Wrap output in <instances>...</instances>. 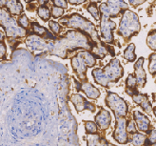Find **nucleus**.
Here are the masks:
<instances>
[{
    "instance_id": "f257e3e1",
    "label": "nucleus",
    "mask_w": 156,
    "mask_h": 146,
    "mask_svg": "<svg viewBox=\"0 0 156 146\" xmlns=\"http://www.w3.org/2000/svg\"><path fill=\"white\" fill-rule=\"evenodd\" d=\"M95 44L87 34L78 30H69L66 34L58 35L54 40L48 42L46 53L67 59L69 57V53L75 51L87 50L91 52Z\"/></svg>"
},
{
    "instance_id": "f03ea898",
    "label": "nucleus",
    "mask_w": 156,
    "mask_h": 146,
    "mask_svg": "<svg viewBox=\"0 0 156 146\" xmlns=\"http://www.w3.org/2000/svg\"><path fill=\"white\" fill-rule=\"evenodd\" d=\"M124 68L119 59L112 58L104 68H96L91 71L95 83L102 87H108L112 83H117L124 75Z\"/></svg>"
},
{
    "instance_id": "7ed1b4c3",
    "label": "nucleus",
    "mask_w": 156,
    "mask_h": 146,
    "mask_svg": "<svg viewBox=\"0 0 156 146\" xmlns=\"http://www.w3.org/2000/svg\"><path fill=\"white\" fill-rule=\"evenodd\" d=\"M59 24L63 27L81 31V32L87 34L90 37V39L95 43H99L102 41L94 24H92V22L85 18L79 13H74L72 14L65 15L63 17H60Z\"/></svg>"
},
{
    "instance_id": "20e7f679",
    "label": "nucleus",
    "mask_w": 156,
    "mask_h": 146,
    "mask_svg": "<svg viewBox=\"0 0 156 146\" xmlns=\"http://www.w3.org/2000/svg\"><path fill=\"white\" fill-rule=\"evenodd\" d=\"M0 26L4 29L8 41L11 45L17 44V39L24 38L27 35V31L22 29L15 18L5 8H0Z\"/></svg>"
},
{
    "instance_id": "39448f33",
    "label": "nucleus",
    "mask_w": 156,
    "mask_h": 146,
    "mask_svg": "<svg viewBox=\"0 0 156 146\" xmlns=\"http://www.w3.org/2000/svg\"><path fill=\"white\" fill-rule=\"evenodd\" d=\"M72 68L80 82L88 81V68H92L96 64V58L90 51L80 50L71 58Z\"/></svg>"
},
{
    "instance_id": "423d86ee",
    "label": "nucleus",
    "mask_w": 156,
    "mask_h": 146,
    "mask_svg": "<svg viewBox=\"0 0 156 146\" xmlns=\"http://www.w3.org/2000/svg\"><path fill=\"white\" fill-rule=\"evenodd\" d=\"M141 30V24L138 14L129 9L122 13L117 35L123 37L125 41H129L131 37L137 35Z\"/></svg>"
},
{
    "instance_id": "0eeeda50",
    "label": "nucleus",
    "mask_w": 156,
    "mask_h": 146,
    "mask_svg": "<svg viewBox=\"0 0 156 146\" xmlns=\"http://www.w3.org/2000/svg\"><path fill=\"white\" fill-rule=\"evenodd\" d=\"M105 102L108 108L114 113L115 119L126 118L129 111V107L127 102L124 100V98L120 97L116 93H113V92H108Z\"/></svg>"
},
{
    "instance_id": "6e6552de",
    "label": "nucleus",
    "mask_w": 156,
    "mask_h": 146,
    "mask_svg": "<svg viewBox=\"0 0 156 146\" xmlns=\"http://www.w3.org/2000/svg\"><path fill=\"white\" fill-rule=\"evenodd\" d=\"M99 11L101 15H106L110 18H116L129 9V5L124 0H107L106 3H100Z\"/></svg>"
},
{
    "instance_id": "1a4fd4ad",
    "label": "nucleus",
    "mask_w": 156,
    "mask_h": 146,
    "mask_svg": "<svg viewBox=\"0 0 156 146\" xmlns=\"http://www.w3.org/2000/svg\"><path fill=\"white\" fill-rule=\"evenodd\" d=\"M116 29V23L108 16L101 15L100 20V33L101 40L106 44H115L113 31Z\"/></svg>"
},
{
    "instance_id": "9d476101",
    "label": "nucleus",
    "mask_w": 156,
    "mask_h": 146,
    "mask_svg": "<svg viewBox=\"0 0 156 146\" xmlns=\"http://www.w3.org/2000/svg\"><path fill=\"white\" fill-rule=\"evenodd\" d=\"M115 129L112 134L113 139L120 144H127L129 140V133L127 131V119L126 118H116Z\"/></svg>"
},
{
    "instance_id": "9b49d317",
    "label": "nucleus",
    "mask_w": 156,
    "mask_h": 146,
    "mask_svg": "<svg viewBox=\"0 0 156 146\" xmlns=\"http://www.w3.org/2000/svg\"><path fill=\"white\" fill-rule=\"evenodd\" d=\"M71 101L74 105L77 112H82L84 110H89L90 112H95V105L90 101L87 100L80 94H73L71 97Z\"/></svg>"
},
{
    "instance_id": "f8f14e48",
    "label": "nucleus",
    "mask_w": 156,
    "mask_h": 146,
    "mask_svg": "<svg viewBox=\"0 0 156 146\" xmlns=\"http://www.w3.org/2000/svg\"><path fill=\"white\" fill-rule=\"evenodd\" d=\"M133 120L135 121L136 127L139 131L143 133H150V127H151V120L149 119L145 114L140 112L138 110L133 111Z\"/></svg>"
},
{
    "instance_id": "ddd939ff",
    "label": "nucleus",
    "mask_w": 156,
    "mask_h": 146,
    "mask_svg": "<svg viewBox=\"0 0 156 146\" xmlns=\"http://www.w3.org/2000/svg\"><path fill=\"white\" fill-rule=\"evenodd\" d=\"M94 121H95L97 127L101 130V131H106V130H108L111 126V122H112L111 113L104 108H101L100 111L95 116Z\"/></svg>"
},
{
    "instance_id": "4468645a",
    "label": "nucleus",
    "mask_w": 156,
    "mask_h": 146,
    "mask_svg": "<svg viewBox=\"0 0 156 146\" xmlns=\"http://www.w3.org/2000/svg\"><path fill=\"white\" fill-rule=\"evenodd\" d=\"M144 61H145L144 57H139L136 60V62L134 63V74L133 75L136 78L138 87H141V88H143L147 83V74L143 68Z\"/></svg>"
},
{
    "instance_id": "2eb2a0df",
    "label": "nucleus",
    "mask_w": 156,
    "mask_h": 146,
    "mask_svg": "<svg viewBox=\"0 0 156 146\" xmlns=\"http://www.w3.org/2000/svg\"><path fill=\"white\" fill-rule=\"evenodd\" d=\"M30 32L36 35L37 36H40V37L44 38L45 40H48V41L54 40L56 38V36L51 32H50L48 29L41 26L40 24H38L37 22L30 23Z\"/></svg>"
},
{
    "instance_id": "dca6fc26",
    "label": "nucleus",
    "mask_w": 156,
    "mask_h": 146,
    "mask_svg": "<svg viewBox=\"0 0 156 146\" xmlns=\"http://www.w3.org/2000/svg\"><path fill=\"white\" fill-rule=\"evenodd\" d=\"M132 97V100H133L136 104H138L141 108L147 112V114L151 113L152 111V105L151 102L150 101L149 97L146 94H142V93H139V92H136L134 95L131 96Z\"/></svg>"
},
{
    "instance_id": "f3484780",
    "label": "nucleus",
    "mask_w": 156,
    "mask_h": 146,
    "mask_svg": "<svg viewBox=\"0 0 156 146\" xmlns=\"http://www.w3.org/2000/svg\"><path fill=\"white\" fill-rule=\"evenodd\" d=\"M80 91L83 92V93L86 95L88 98L90 99H97L100 97V91L92 85L91 83H90L89 81H85V82H81V88Z\"/></svg>"
},
{
    "instance_id": "a211bd4d",
    "label": "nucleus",
    "mask_w": 156,
    "mask_h": 146,
    "mask_svg": "<svg viewBox=\"0 0 156 146\" xmlns=\"http://www.w3.org/2000/svg\"><path fill=\"white\" fill-rule=\"evenodd\" d=\"M5 9L13 16H19L23 13L24 7L19 0H7V4Z\"/></svg>"
},
{
    "instance_id": "6ab92c4d",
    "label": "nucleus",
    "mask_w": 156,
    "mask_h": 146,
    "mask_svg": "<svg viewBox=\"0 0 156 146\" xmlns=\"http://www.w3.org/2000/svg\"><path fill=\"white\" fill-rule=\"evenodd\" d=\"M138 85H137V81L133 74H129V76L126 79V88H125V92L129 95L132 96L134 95L136 92H138Z\"/></svg>"
},
{
    "instance_id": "aec40b11",
    "label": "nucleus",
    "mask_w": 156,
    "mask_h": 146,
    "mask_svg": "<svg viewBox=\"0 0 156 146\" xmlns=\"http://www.w3.org/2000/svg\"><path fill=\"white\" fill-rule=\"evenodd\" d=\"M91 53H93V56L95 57L96 59H100V60L104 59L106 57V56L108 55L107 44L103 41L96 43L94 47H93Z\"/></svg>"
},
{
    "instance_id": "412c9836",
    "label": "nucleus",
    "mask_w": 156,
    "mask_h": 146,
    "mask_svg": "<svg viewBox=\"0 0 156 146\" xmlns=\"http://www.w3.org/2000/svg\"><path fill=\"white\" fill-rule=\"evenodd\" d=\"M87 144L88 146H95V145H103V144H110L105 139L101 137L97 133L94 134H88L87 136Z\"/></svg>"
},
{
    "instance_id": "4be33fe9",
    "label": "nucleus",
    "mask_w": 156,
    "mask_h": 146,
    "mask_svg": "<svg viewBox=\"0 0 156 146\" xmlns=\"http://www.w3.org/2000/svg\"><path fill=\"white\" fill-rule=\"evenodd\" d=\"M147 137L146 135H143V134L138 133V132L130 134V137H129V141L135 146L145 145L146 141H147Z\"/></svg>"
},
{
    "instance_id": "5701e85b",
    "label": "nucleus",
    "mask_w": 156,
    "mask_h": 146,
    "mask_svg": "<svg viewBox=\"0 0 156 146\" xmlns=\"http://www.w3.org/2000/svg\"><path fill=\"white\" fill-rule=\"evenodd\" d=\"M124 59H126L129 62H134L136 60V55H135V45L133 43H130L128 45V47L125 49L123 53Z\"/></svg>"
},
{
    "instance_id": "b1692460",
    "label": "nucleus",
    "mask_w": 156,
    "mask_h": 146,
    "mask_svg": "<svg viewBox=\"0 0 156 146\" xmlns=\"http://www.w3.org/2000/svg\"><path fill=\"white\" fill-rule=\"evenodd\" d=\"M37 14L44 22L50 21L51 17V12L47 5H39V7L37 8Z\"/></svg>"
},
{
    "instance_id": "393cba45",
    "label": "nucleus",
    "mask_w": 156,
    "mask_h": 146,
    "mask_svg": "<svg viewBox=\"0 0 156 146\" xmlns=\"http://www.w3.org/2000/svg\"><path fill=\"white\" fill-rule=\"evenodd\" d=\"M97 3H92L90 2L88 7H87V11L92 15V17L94 18L96 21H99L101 18V14H100V11H99V8L96 5Z\"/></svg>"
},
{
    "instance_id": "a878e982",
    "label": "nucleus",
    "mask_w": 156,
    "mask_h": 146,
    "mask_svg": "<svg viewBox=\"0 0 156 146\" xmlns=\"http://www.w3.org/2000/svg\"><path fill=\"white\" fill-rule=\"evenodd\" d=\"M17 22H18V25L22 28L27 31V33L30 31V22L28 18V16L25 13H22L20 14L19 16L17 17Z\"/></svg>"
},
{
    "instance_id": "bb28decb",
    "label": "nucleus",
    "mask_w": 156,
    "mask_h": 146,
    "mask_svg": "<svg viewBox=\"0 0 156 146\" xmlns=\"http://www.w3.org/2000/svg\"><path fill=\"white\" fill-rule=\"evenodd\" d=\"M49 27H50L51 32L55 36L60 35L62 30H63V26L60 25L59 22H56L55 20H50L49 21Z\"/></svg>"
},
{
    "instance_id": "cd10ccee",
    "label": "nucleus",
    "mask_w": 156,
    "mask_h": 146,
    "mask_svg": "<svg viewBox=\"0 0 156 146\" xmlns=\"http://www.w3.org/2000/svg\"><path fill=\"white\" fill-rule=\"evenodd\" d=\"M147 43L151 50L156 51V30H152L150 32L147 38Z\"/></svg>"
},
{
    "instance_id": "c85d7f7f",
    "label": "nucleus",
    "mask_w": 156,
    "mask_h": 146,
    "mask_svg": "<svg viewBox=\"0 0 156 146\" xmlns=\"http://www.w3.org/2000/svg\"><path fill=\"white\" fill-rule=\"evenodd\" d=\"M85 123V130H86V133L87 134H94L97 133V125L95 123V121H90V120H87V121H84Z\"/></svg>"
},
{
    "instance_id": "c756f323",
    "label": "nucleus",
    "mask_w": 156,
    "mask_h": 146,
    "mask_svg": "<svg viewBox=\"0 0 156 146\" xmlns=\"http://www.w3.org/2000/svg\"><path fill=\"white\" fill-rule=\"evenodd\" d=\"M51 12V17L56 19V18H60L61 16H63L65 10L63 9V8H61V7H57V6L53 5Z\"/></svg>"
},
{
    "instance_id": "7c9ffc66",
    "label": "nucleus",
    "mask_w": 156,
    "mask_h": 146,
    "mask_svg": "<svg viewBox=\"0 0 156 146\" xmlns=\"http://www.w3.org/2000/svg\"><path fill=\"white\" fill-rule=\"evenodd\" d=\"M149 71L152 75H156V53H151L150 56Z\"/></svg>"
},
{
    "instance_id": "2f4dec72",
    "label": "nucleus",
    "mask_w": 156,
    "mask_h": 146,
    "mask_svg": "<svg viewBox=\"0 0 156 146\" xmlns=\"http://www.w3.org/2000/svg\"><path fill=\"white\" fill-rule=\"evenodd\" d=\"M147 135H149V137H147L145 145L156 144V130H151L150 133L147 134Z\"/></svg>"
},
{
    "instance_id": "473e14b6",
    "label": "nucleus",
    "mask_w": 156,
    "mask_h": 146,
    "mask_svg": "<svg viewBox=\"0 0 156 146\" xmlns=\"http://www.w3.org/2000/svg\"><path fill=\"white\" fill-rule=\"evenodd\" d=\"M127 131L129 134L137 132V127H136V124H135L134 120L130 119V120L127 121Z\"/></svg>"
},
{
    "instance_id": "72a5a7b5",
    "label": "nucleus",
    "mask_w": 156,
    "mask_h": 146,
    "mask_svg": "<svg viewBox=\"0 0 156 146\" xmlns=\"http://www.w3.org/2000/svg\"><path fill=\"white\" fill-rule=\"evenodd\" d=\"M7 56V46L4 41H0V59H6Z\"/></svg>"
},
{
    "instance_id": "f704fd0d",
    "label": "nucleus",
    "mask_w": 156,
    "mask_h": 146,
    "mask_svg": "<svg viewBox=\"0 0 156 146\" xmlns=\"http://www.w3.org/2000/svg\"><path fill=\"white\" fill-rule=\"evenodd\" d=\"M52 2V4L54 6H57V7H61L63 8V9H67L68 8V2L67 0H51Z\"/></svg>"
},
{
    "instance_id": "c9c22d12",
    "label": "nucleus",
    "mask_w": 156,
    "mask_h": 146,
    "mask_svg": "<svg viewBox=\"0 0 156 146\" xmlns=\"http://www.w3.org/2000/svg\"><path fill=\"white\" fill-rule=\"evenodd\" d=\"M129 4L132 6V7H139L140 5H142V4H144L147 0H129Z\"/></svg>"
},
{
    "instance_id": "e433bc0d",
    "label": "nucleus",
    "mask_w": 156,
    "mask_h": 146,
    "mask_svg": "<svg viewBox=\"0 0 156 146\" xmlns=\"http://www.w3.org/2000/svg\"><path fill=\"white\" fill-rule=\"evenodd\" d=\"M87 0H68V2L72 5H80V4H83L85 3Z\"/></svg>"
},
{
    "instance_id": "4c0bfd02",
    "label": "nucleus",
    "mask_w": 156,
    "mask_h": 146,
    "mask_svg": "<svg viewBox=\"0 0 156 146\" xmlns=\"http://www.w3.org/2000/svg\"><path fill=\"white\" fill-rule=\"evenodd\" d=\"M27 10H28L29 12H34V11L37 10V9H36V5H35L34 3H28Z\"/></svg>"
},
{
    "instance_id": "58836bf2",
    "label": "nucleus",
    "mask_w": 156,
    "mask_h": 146,
    "mask_svg": "<svg viewBox=\"0 0 156 146\" xmlns=\"http://www.w3.org/2000/svg\"><path fill=\"white\" fill-rule=\"evenodd\" d=\"M107 50H108V53H111L112 57H114L115 56V52H114V48L112 46H110L108 44H107Z\"/></svg>"
},
{
    "instance_id": "ea45409f",
    "label": "nucleus",
    "mask_w": 156,
    "mask_h": 146,
    "mask_svg": "<svg viewBox=\"0 0 156 146\" xmlns=\"http://www.w3.org/2000/svg\"><path fill=\"white\" fill-rule=\"evenodd\" d=\"M37 1H38L39 5H47L49 3L50 0H37Z\"/></svg>"
},
{
    "instance_id": "a19ab883",
    "label": "nucleus",
    "mask_w": 156,
    "mask_h": 146,
    "mask_svg": "<svg viewBox=\"0 0 156 146\" xmlns=\"http://www.w3.org/2000/svg\"><path fill=\"white\" fill-rule=\"evenodd\" d=\"M7 4V0H0V8H5Z\"/></svg>"
},
{
    "instance_id": "79ce46f5",
    "label": "nucleus",
    "mask_w": 156,
    "mask_h": 146,
    "mask_svg": "<svg viewBox=\"0 0 156 146\" xmlns=\"http://www.w3.org/2000/svg\"><path fill=\"white\" fill-rule=\"evenodd\" d=\"M4 39H5V35L2 31L0 30V41H4Z\"/></svg>"
},
{
    "instance_id": "37998d69",
    "label": "nucleus",
    "mask_w": 156,
    "mask_h": 146,
    "mask_svg": "<svg viewBox=\"0 0 156 146\" xmlns=\"http://www.w3.org/2000/svg\"><path fill=\"white\" fill-rule=\"evenodd\" d=\"M90 1L92 3H102L103 0H90Z\"/></svg>"
},
{
    "instance_id": "c03bdc74",
    "label": "nucleus",
    "mask_w": 156,
    "mask_h": 146,
    "mask_svg": "<svg viewBox=\"0 0 156 146\" xmlns=\"http://www.w3.org/2000/svg\"><path fill=\"white\" fill-rule=\"evenodd\" d=\"M26 3H33L34 1H36V0H24Z\"/></svg>"
},
{
    "instance_id": "a18cd8bd",
    "label": "nucleus",
    "mask_w": 156,
    "mask_h": 146,
    "mask_svg": "<svg viewBox=\"0 0 156 146\" xmlns=\"http://www.w3.org/2000/svg\"><path fill=\"white\" fill-rule=\"evenodd\" d=\"M153 113H154V116H155V118H156V106L153 108Z\"/></svg>"
},
{
    "instance_id": "49530a36",
    "label": "nucleus",
    "mask_w": 156,
    "mask_h": 146,
    "mask_svg": "<svg viewBox=\"0 0 156 146\" xmlns=\"http://www.w3.org/2000/svg\"><path fill=\"white\" fill-rule=\"evenodd\" d=\"M155 83H156V80H155Z\"/></svg>"
}]
</instances>
